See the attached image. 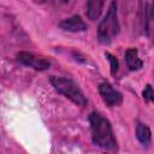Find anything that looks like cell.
Returning <instances> with one entry per match:
<instances>
[{
    "mask_svg": "<svg viewBox=\"0 0 154 154\" xmlns=\"http://www.w3.org/2000/svg\"><path fill=\"white\" fill-rule=\"evenodd\" d=\"M90 134L93 143L105 150H114L117 148V140L112 125L107 118L99 112H91L89 114Z\"/></svg>",
    "mask_w": 154,
    "mask_h": 154,
    "instance_id": "cell-1",
    "label": "cell"
},
{
    "mask_svg": "<svg viewBox=\"0 0 154 154\" xmlns=\"http://www.w3.org/2000/svg\"><path fill=\"white\" fill-rule=\"evenodd\" d=\"M119 29L120 26L118 20L117 4L116 1H112L105 17L102 18V20L97 26V32H96L97 41L102 45H109L118 35Z\"/></svg>",
    "mask_w": 154,
    "mask_h": 154,
    "instance_id": "cell-2",
    "label": "cell"
},
{
    "mask_svg": "<svg viewBox=\"0 0 154 154\" xmlns=\"http://www.w3.org/2000/svg\"><path fill=\"white\" fill-rule=\"evenodd\" d=\"M51 83L53 88L61 95H64L66 99H69L71 102H73L77 106L84 107L88 102L85 95L79 89L77 83H75L72 79L66 77H59V76H52Z\"/></svg>",
    "mask_w": 154,
    "mask_h": 154,
    "instance_id": "cell-3",
    "label": "cell"
},
{
    "mask_svg": "<svg viewBox=\"0 0 154 154\" xmlns=\"http://www.w3.org/2000/svg\"><path fill=\"white\" fill-rule=\"evenodd\" d=\"M16 58L22 65L31 67L36 71H46L51 67V63L47 59L42 57H37L30 52H24V51L18 52Z\"/></svg>",
    "mask_w": 154,
    "mask_h": 154,
    "instance_id": "cell-4",
    "label": "cell"
},
{
    "mask_svg": "<svg viewBox=\"0 0 154 154\" xmlns=\"http://www.w3.org/2000/svg\"><path fill=\"white\" fill-rule=\"evenodd\" d=\"M99 93L102 101L108 107H116L123 102V94L107 82H102L99 84Z\"/></svg>",
    "mask_w": 154,
    "mask_h": 154,
    "instance_id": "cell-5",
    "label": "cell"
},
{
    "mask_svg": "<svg viewBox=\"0 0 154 154\" xmlns=\"http://www.w3.org/2000/svg\"><path fill=\"white\" fill-rule=\"evenodd\" d=\"M59 26H60V29L69 31V32H83L88 29V25L82 19V17L78 14L71 16V17L61 20L59 23Z\"/></svg>",
    "mask_w": 154,
    "mask_h": 154,
    "instance_id": "cell-6",
    "label": "cell"
},
{
    "mask_svg": "<svg viewBox=\"0 0 154 154\" xmlns=\"http://www.w3.org/2000/svg\"><path fill=\"white\" fill-rule=\"evenodd\" d=\"M125 61H126L129 70L131 71H138L143 66V61L140 59L138 52L136 48H129L125 52Z\"/></svg>",
    "mask_w": 154,
    "mask_h": 154,
    "instance_id": "cell-7",
    "label": "cell"
},
{
    "mask_svg": "<svg viewBox=\"0 0 154 154\" xmlns=\"http://www.w3.org/2000/svg\"><path fill=\"white\" fill-rule=\"evenodd\" d=\"M103 5L105 0H87V17L90 20H96L103 10Z\"/></svg>",
    "mask_w": 154,
    "mask_h": 154,
    "instance_id": "cell-8",
    "label": "cell"
},
{
    "mask_svg": "<svg viewBox=\"0 0 154 154\" xmlns=\"http://www.w3.org/2000/svg\"><path fill=\"white\" fill-rule=\"evenodd\" d=\"M135 132H136V138L138 140V142L142 146H146V147L149 146L150 140H152V131H150V129L147 124L137 122Z\"/></svg>",
    "mask_w": 154,
    "mask_h": 154,
    "instance_id": "cell-9",
    "label": "cell"
},
{
    "mask_svg": "<svg viewBox=\"0 0 154 154\" xmlns=\"http://www.w3.org/2000/svg\"><path fill=\"white\" fill-rule=\"evenodd\" d=\"M105 57H106V58H107V60L109 61V69H111V73H112V75H116V72L118 71V67H119L118 59H117L114 55H112L111 53H108V52H106V53H105Z\"/></svg>",
    "mask_w": 154,
    "mask_h": 154,
    "instance_id": "cell-10",
    "label": "cell"
},
{
    "mask_svg": "<svg viewBox=\"0 0 154 154\" xmlns=\"http://www.w3.org/2000/svg\"><path fill=\"white\" fill-rule=\"evenodd\" d=\"M142 95H143V99L146 101H154V90H153V88H152L150 84H147L146 85V88L143 89Z\"/></svg>",
    "mask_w": 154,
    "mask_h": 154,
    "instance_id": "cell-11",
    "label": "cell"
},
{
    "mask_svg": "<svg viewBox=\"0 0 154 154\" xmlns=\"http://www.w3.org/2000/svg\"><path fill=\"white\" fill-rule=\"evenodd\" d=\"M150 17H152V19H154V0L152 1V7H150Z\"/></svg>",
    "mask_w": 154,
    "mask_h": 154,
    "instance_id": "cell-12",
    "label": "cell"
},
{
    "mask_svg": "<svg viewBox=\"0 0 154 154\" xmlns=\"http://www.w3.org/2000/svg\"><path fill=\"white\" fill-rule=\"evenodd\" d=\"M61 2H69V0H60Z\"/></svg>",
    "mask_w": 154,
    "mask_h": 154,
    "instance_id": "cell-13",
    "label": "cell"
}]
</instances>
